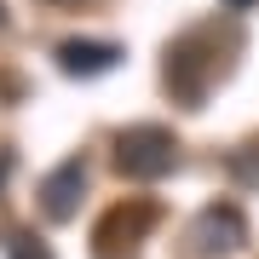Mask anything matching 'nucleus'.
<instances>
[{
	"label": "nucleus",
	"instance_id": "4",
	"mask_svg": "<svg viewBox=\"0 0 259 259\" xmlns=\"http://www.w3.org/2000/svg\"><path fill=\"white\" fill-rule=\"evenodd\" d=\"M115 58H121L115 40H64L58 47V69L64 75H104V69H115Z\"/></svg>",
	"mask_w": 259,
	"mask_h": 259
},
{
	"label": "nucleus",
	"instance_id": "6",
	"mask_svg": "<svg viewBox=\"0 0 259 259\" xmlns=\"http://www.w3.org/2000/svg\"><path fill=\"white\" fill-rule=\"evenodd\" d=\"M225 6H236V12H242V6H253V0H225Z\"/></svg>",
	"mask_w": 259,
	"mask_h": 259
},
{
	"label": "nucleus",
	"instance_id": "3",
	"mask_svg": "<svg viewBox=\"0 0 259 259\" xmlns=\"http://www.w3.org/2000/svg\"><path fill=\"white\" fill-rule=\"evenodd\" d=\"M81 190H87V161L69 156L64 167H52L47 179H40V213L47 219H75V207H81Z\"/></svg>",
	"mask_w": 259,
	"mask_h": 259
},
{
	"label": "nucleus",
	"instance_id": "2",
	"mask_svg": "<svg viewBox=\"0 0 259 259\" xmlns=\"http://www.w3.org/2000/svg\"><path fill=\"white\" fill-rule=\"evenodd\" d=\"M190 253L196 259H231L242 242H248V219H242V207H231V202H213V207H202L190 219Z\"/></svg>",
	"mask_w": 259,
	"mask_h": 259
},
{
	"label": "nucleus",
	"instance_id": "5",
	"mask_svg": "<svg viewBox=\"0 0 259 259\" xmlns=\"http://www.w3.org/2000/svg\"><path fill=\"white\" fill-rule=\"evenodd\" d=\"M6 259H52V248L40 236H29V231H12L6 236Z\"/></svg>",
	"mask_w": 259,
	"mask_h": 259
},
{
	"label": "nucleus",
	"instance_id": "1",
	"mask_svg": "<svg viewBox=\"0 0 259 259\" xmlns=\"http://www.w3.org/2000/svg\"><path fill=\"white\" fill-rule=\"evenodd\" d=\"M115 167H121L127 179H144V185H150V179H167V173L179 167V139H173L167 127H156V121L127 127V133L115 139Z\"/></svg>",
	"mask_w": 259,
	"mask_h": 259
},
{
	"label": "nucleus",
	"instance_id": "7",
	"mask_svg": "<svg viewBox=\"0 0 259 259\" xmlns=\"http://www.w3.org/2000/svg\"><path fill=\"white\" fill-rule=\"evenodd\" d=\"M0 179H6V156H0Z\"/></svg>",
	"mask_w": 259,
	"mask_h": 259
}]
</instances>
